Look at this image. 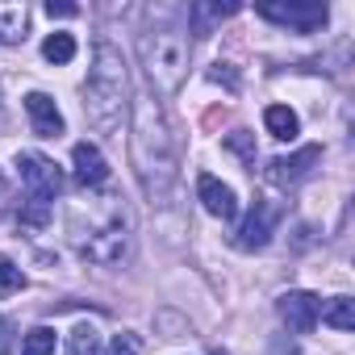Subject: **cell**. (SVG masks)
Returning <instances> with one entry per match:
<instances>
[{"label": "cell", "instance_id": "cell-23", "mask_svg": "<svg viewBox=\"0 0 355 355\" xmlns=\"http://www.w3.org/2000/svg\"><path fill=\"white\" fill-rule=\"evenodd\" d=\"M80 5H55V0H46V17H76Z\"/></svg>", "mask_w": 355, "mask_h": 355}, {"label": "cell", "instance_id": "cell-5", "mask_svg": "<svg viewBox=\"0 0 355 355\" xmlns=\"http://www.w3.org/2000/svg\"><path fill=\"white\" fill-rule=\"evenodd\" d=\"M276 309H280V322H284L293 334H309V330L318 326L322 301H318L313 293H284V297L276 301Z\"/></svg>", "mask_w": 355, "mask_h": 355}, {"label": "cell", "instance_id": "cell-2", "mask_svg": "<svg viewBox=\"0 0 355 355\" xmlns=\"http://www.w3.org/2000/svg\"><path fill=\"white\" fill-rule=\"evenodd\" d=\"M125 92H130V76H125L121 51L113 42H96L92 71L84 84V113L101 134H117L121 113H125Z\"/></svg>", "mask_w": 355, "mask_h": 355}, {"label": "cell", "instance_id": "cell-9", "mask_svg": "<svg viewBox=\"0 0 355 355\" xmlns=\"http://www.w3.org/2000/svg\"><path fill=\"white\" fill-rule=\"evenodd\" d=\"M125 251H130L125 226H109V230H101V234H92V239L84 243V255H88L92 263H121Z\"/></svg>", "mask_w": 355, "mask_h": 355}, {"label": "cell", "instance_id": "cell-1", "mask_svg": "<svg viewBox=\"0 0 355 355\" xmlns=\"http://www.w3.org/2000/svg\"><path fill=\"white\" fill-rule=\"evenodd\" d=\"M134 163L142 175V189L155 201H163L175 180V142L155 96H138L134 105Z\"/></svg>", "mask_w": 355, "mask_h": 355}, {"label": "cell", "instance_id": "cell-10", "mask_svg": "<svg viewBox=\"0 0 355 355\" xmlns=\"http://www.w3.org/2000/svg\"><path fill=\"white\" fill-rule=\"evenodd\" d=\"M197 197H201V205L214 214V218H222V222H230L234 214H239V201H234V189H226L218 175H201L197 180Z\"/></svg>", "mask_w": 355, "mask_h": 355}, {"label": "cell", "instance_id": "cell-6", "mask_svg": "<svg viewBox=\"0 0 355 355\" xmlns=\"http://www.w3.org/2000/svg\"><path fill=\"white\" fill-rule=\"evenodd\" d=\"M322 159V146H305L301 155H293V159H272L268 167H263V175L272 184H280V189H293V184H301L305 175L313 171V163Z\"/></svg>", "mask_w": 355, "mask_h": 355}, {"label": "cell", "instance_id": "cell-15", "mask_svg": "<svg viewBox=\"0 0 355 355\" xmlns=\"http://www.w3.org/2000/svg\"><path fill=\"white\" fill-rule=\"evenodd\" d=\"M326 326H334V330H351L355 326V305L347 301V297H334L330 305H322V313H318Z\"/></svg>", "mask_w": 355, "mask_h": 355}, {"label": "cell", "instance_id": "cell-8", "mask_svg": "<svg viewBox=\"0 0 355 355\" xmlns=\"http://www.w3.org/2000/svg\"><path fill=\"white\" fill-rule=\"evenodd\" d=\"M26 113H30V125H34L38 138H59L63 134V113H59V105L46 92H30L26 96Z\"/></svg>", "mask_w": 355, "mask_h": 355}, {"label": "cell", "instance_id": "cell-3", "mask_svg": "<svg viewBox=\"0 0 355 355\" xmlns=\"http://www.w3.org/2000/svg\"><path fill=\"white\" fill-rule=\"evenodd\" d=\"M138 55H142V67H146L150 84L163 96H171L184 84V76H189V34L175 21V13L163 9L159 21L138 34Z\"/></svg>", "mask_w": 355, "mask_h": 355}, {"label": "cell", "instance_id": "cell-16", "mask_svg": "<svg viewBox=\"0 0 355 355\" xmlns=\"http://www.w3.org/2000/svg\"><path fill=\"white\" fill-rule=\"evenodd\" d=\"M42 59L46 63H71L76 59V38L71 34H51L42 42Z\"/></svg>", "mask_w": 355, "mask_h": 355}, {"label": "cell", "instance_id": "cell-22", "mask_svg": "<svg viewBox=\"0 0 355 355\" xmlns=\"http://www.w3.org/2000/svg\"><path fill=\"white\" fill-rule=\"evenodd\" d=\"M230 146H234L247 163H255V142H251V134H247V130H234V134H230Z\"/></svg>", "mask_w": 355, "mask_h": 355}, {"label": "cell", "instance_id": "cell-4", "mask_svg": "<svg viewBox=\"0 0 355 355\" xmlns=\"http://www.w3.org/2000/svg\"><path fill=\"white\" fill-rule=\"evenodd\" d=\"M17 175H21V184L30 189V197H59L63 193V171L46 159V155H34V150H21L17 155Z\"/></svg>", "mask_w": 355, "mask_h": 355}, {"label": "cell", "instance_id": "cell-17", "mask_svg": "<svg viewBox=\"0 0 355 355\" xmlns=\"http://www.w3.org/2000/svg\"><path fill=\"white\" fill-rule=\"evenodd\" d=\"M67 355H101V334L96 326H76L67 338Z\"/></svg>", "mask_w": 355, "mask_h": 355}, {"label": "cell", "instance_id": "cell-12", "mask_svg": "<svg viewBox=\"0 0 355 355\" xmlns=\"http://www.w3.org/2000/svg\"><path fill=\"white\" fill-rule=\"evenodd\" d=\"M71 159H76V180H80L84 189H101V184L109 180V163H105V155H101L92 142H76Z\"/></svg>", "mask_w": 355, "mask_h": 355}, {"label": "cell", "instance_id": "cell-21", "mask_svg": "<svg viewBox=\"0 0 355 355\" xmlns=\"http://www.w3.org/2000/svg\"><path fill=\"white\" fill-rule=\"evenodd\" d=\"M105 355H142V338L130 334V330H121V334H113V343L105 347Z\"/></svg>", "mask_w": 355, "mask_h": 355}, {"label": "cell", "instance_id": "cell-14", "mask_svg": "<svg viewBox=\"0 0 355 355\" xmlns=\"http://www.w3.org/2000/svg\"><path fill=\"white\" fill-rule=\"evenodd\" d=\"M234 13H239V5H193V9H189V26H193L197 34H209L214 21L234 17Z\"/></svg>", "mask_w": 355, "mask_h": 355}, {"label": "cell", "instance_id": "cell-24", "mask_svg": "<svg viewBox=\"0 0 355 355\" xmlns=\"http://www.w3.org/2000/svg\"><path fill=\"white\" fill-rule=\"evenodd\" d=\"M272 355H297V351H293V347H288V351H284V347H276V351H272Z\"/></svg>", "mask_w": 355, "mask_h": 355}, {"label": "cell", "instance_id": "cell-20", "mask_svg": "<svg viewBox=\"0 0 355 355\" xmlns=\"http://www.w3.org/2000/svg\"><path fill=\"white\" fill-rule=\"evenodd\" d=\"M46 222H51V201H42V197H30V205H26V214H21V226L38 230V226H46Z\"/></svg>", "mask_w": 355, "mask_h": 355}, {"label": "cell", "instance_id": "cell-19", "mask_svg": "<svg viewBox=\"0 0 355 355\" xmlns=\"http://www.w3.org/2000/svg\"><path fill=\"white\" fill-rule=\"evenodd\" d=\"M21 288H26V272L17 263H9V259H0V297H13Z\"/></svg>", "mask_w": 355, "mask_h": 355}, {"label": "cell", "instance_id": "cell-13", "mask_svg": "<svg viewBox=\"0 0 355 355\" xmlns=\"http://www.w3.org/2000/svg\"><path fill=\"white\" fill-rule=\"evenodd\" d=\"M263 125H268V134L280 138V142H293V138L301 134V121H297V113H293L288 105H268Z\"/></svg>", "mask_w": 355, "mask_h": 355}, {"label": "cell", "instance_id": "cell-25", "mask_svg": "<svg viewBox=\"0 0 355 355\" xmlns=\"http://www.w3.org/2000/svg\"><path fill=\"white\" fill-rule=\"evenodd\" d=\"M218 355H222V351H218Z\"/></svg>", "mask_w": 355, "mask_h": 355}, {"label": "cell", "instance_id": "cell-11", "mask_svg": "<svg viewBox=\"0 0 355 355\" xmlns=\"http://www.w3.org/2000/svg\"><path fill=\"white\" fill-rule=\"evenodd\" d=\"M272 222H276V209H272V205H255V209L247 214V222L239 226L234 243H239L243 251H259V247H268V239H272Z\"/></svg>", "mask_w": 355, "mask_h": 355}, {"label": "cell", "instance_id": "cell-18", "mask_svg": "<svg viewBox=\"0 0 355 355\" xmlns=\"http://www.w3.org/2000/svg\"><path fill=\"white\" fill-rule=\"evenodd\" d=\"M21 355H55V330L51 326H34L21 343Z\"/></svg>", "mask_w": 355, "mask_h": 355}, {"label": "cell", "instance_id": "cell-7", "mask_svg": "<svg viewBox=\"0 0 355 355\" xmlns=\"http://www.w3.org/2000/svg\"><path fill=\"white\" fill-rule=\"evenodd\" d=\"M259 17L309 34V30H318V26L326 21V5H259Z\"/></svg>", "mask_w": 355, "mask_h": 355}]
</instances>
